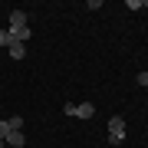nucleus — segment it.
Segmentation results:
<instances>
[{
    "label": "nucleus",
    "instance_id": "1",
    "mask_svg": "<svg viewBox=\"0 0 148 148\" xmlns=\"http://www.w3.org/2000/svg\"><path fill=\"white\" fill-rule=\"evenodd\" d=\"M122 142H125V119L112 115L109 119V145H122Z\"/></svg>",
    "mask_w": 148,
    "mask_h": 148
},
{
    "label": "nucleus",
    "instance_id": "2",
    "mask_svg": "<svg viewBox=\"0 0 148 148\" xmlns=\"http://www.w3.org/2000/svg\"><path fill=\"white\" fill-rule=\"evenodd\" d=\"M63 112H66V115H73V119H92V115H95V106H92V102H79V106L66 102Z\"/></svg>",
    "mask_w": 148,
    "mask_h": 148
},
{
    "label": "nucleus",
    "instance_id": "3",
    "mask_svg": "<svg viewBox=\"0 0 148 148\" xmlns=\"http://www.w3.org/2000/svg\"><path fill=\"white\" fill-rule=\"evenodd\" d=\"M7 53H10V59H23V56H27V43H10Z\"/></svg>",
    "mask_w": 148,
    "mask_h": 148
},
{
    "label": "nucleus",
    "instance_id": "4",
    "mask_svg": "<svg viewBox=\"0 0 148 148\" xmlns=\"http://www.w3.org/2000/svg\"><path fill=\"white\" fill-rule=\"evenodd\" d=\"M3 142H7V145H13V148H23V145H27V138H23V132H10Z\"/></svg>",
    "mask_w": 148,
    "mask_h": 148
},
{
    "label": "nucleus",
    "instance_id": "5",
    "mask_svg": "<svg viewBox=\"0 0 148 148\" xmlns=\"http://www.w3.org/2000/svg\"><path fill=\"white\" fill-rule=\"evenodd\" d=\"M10 132H23V115H10Z\"/></svg>",
    "mask_w": 148,
    "mask_h": 148
},
{
    "label": "nucleus",
    "instance_id": "6",
    "mask_svg": "<svg viewBox=\"0 0 148 148\" xmlns=\"http://www.w3.org/2000/svg\"><path fill=\"white\" fill-rule=\"evenodd\" d=\"M10 43H16V40L10 36V30H0V46H3V49H10Z\"/></svg>",
    "mask_w": 148,
    "mask_h": 148
},
{
    "label": "nucleus",
    "instance_id": "7",
    "mask_svg": "<svg viewBox=\"0 0 148 148\" xmlns=\"http://www.w3.org/2000/svg\"><path fill=\"white\" fill-rule=\"evenodd\" d=\"M7 135H10V122L0 119V138H7Z\"/></svg>",
    "mask_w": 148,
    "mask_h": 148
},
{
    "label": "nucleus",
    "instance_id": "8",
    "mask_svg": "<svg viewBox=\"0 0 148 148\" xmlns=\"http://www.w3.org/2000/svg\"><path fill=\"white\" fill-rule=\"evenodd\" d=\"M125 7H128V10H142V7H145V0H128Z\"/></svg>",
    "mask_w": 148,
    "mask_h": 148
},
{
    "label": "nucleus",
    "instance_id": "9",
    "mask_svg": "<svg viewBox=\"0 0 148 148\" xmlns=\"http://www.w3.org/2000/svg\"><path fill=\"white\" fill-rule=\"evenodd\" d=\"M0 148H3V138H0Z\"/></svg>",
    "mask_w": 148,
    "mask_h": 148
},
{
    "label": "nucleus",
    "instance_id": "10",
    "mask_svg": "<svg viewBox=\"0 0 148 148\" xmlns=\"http://www.w3.org/2000/svg\"><path fill=\"white\" fill-rule=\"evenodd\" d=\"M145 89H148V82H145Z\"/></svg>",
    "mask_w": 148,
    "mask_h": 148
}]
</instances>
